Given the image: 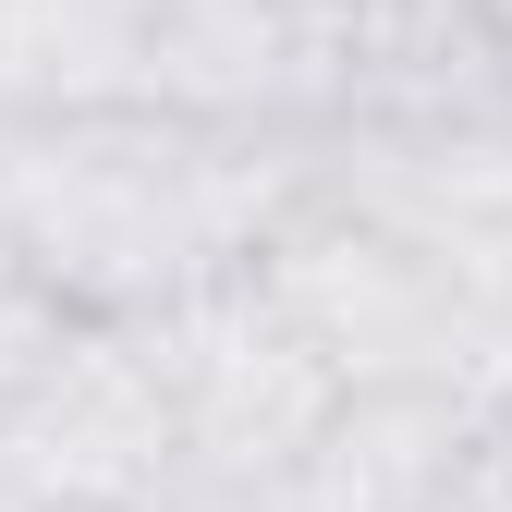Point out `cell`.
I'll return each mask as SVG.
<instances>
[{
	"label": "cell",
	"mask_w": 512,
	"mask_h": 512,
	"mask_svg": "<svg viewBox=\"0 0 512 512\" xmlns=\"http://www.w3.org/2000/svg\"><path fill=\"white\" fill-rule=\"evenodd\" d=\"M317 147L220 135L183 110H49L0 122V269L61 317H159L269 256L305 208Z\"/></svg>",
	"instance_id": "1"
}]
</instances>
